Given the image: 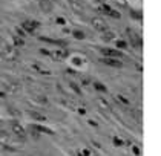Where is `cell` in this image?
Here are the masks:
<instances>
[{
  "label": "cell",
  "instance_id": "obj_1",
  "mask_svg": "<svg viewBox=\"0 0 161 156\" xmlns=\"http://www.w3.org/2000/svg\"><path fill=\"white\" fill-rule=\"evenodd\" d=\"M127 34H129V42H131L132 48H135V49H141V48H143L141 35H140V34H137L135 31H132V29H127Z\"/></svg>",
  "mask_w": 161,
  "mask_h": 156
},
{
  "label": "cell",
  "instance_id": "obj_2",
  "mask_svg": "<svg viewBox=\"0 0 161 156\" xmlns=\"http://www.w3.org/2000/svg\"><path fill=\"white\" fill-rule=\"evenodd\" d=\"M38 28H40V23L37 20H25L23 23H22V29H23L26 34H34Z\"/></svg>",
  "mask_w": 161,
  "mask_h": 156
},
{
  "label": "cell",
  "instance_id": "obj_3",
  "mask_svg": "<svg viewBox=\"0 0 161 156\" xmlns=\"http://www.w3.org/2000/svg\"><path fill=\"white\" fill-rule=\"evenodd\" d=\"M103 57H112V58H123L124 54L120 49H114V48H103L101 49Z\"/></svg>",
  "mask_w": 161,
  "mask_h": 156
},
{
  "label": "cell",
  "instance_id": "obj_4",
  "mask_svg": "<svg viewBox=\"0 0 161 156\" xmlns=\"http://www.w3.org/2000/svg\"><path fill=\"white\" fill-rule=\"evenodd\" d=\"M92 26L95 28L97 31H100V32H104V31H107V23L103 19H100V17H94V19L91 20Z\"/></svg>",
  "mask_w": 161,
  "mask_h": 156
},
{
  "label": "cell",
  "instance_id": "obj_5",
  "mask_svg": "<svg viewBox=\"0 0 161 156\" xmlns=\"http://www.w3.org/2000/svg\"><path fill=\"white\" fill-rule=\"evenodd\" d=\"M68 55H69V52L66 51L65 48H61V49H57V51L49 52V57H51V58H54V60H65Z\"/></svg>",
  "mask_w": 161,
  "mask_h": 156
},
{
  "label": "cell",
  "instance_id": "obj_6",
  "mask_svg": "<svg viewBox=\"0 0 161 156\" xmlns=\"http://www.w3.org/2000/svg\"><path fill=\"white\" fill-rule=\"evenodd\" d=\"M101 61L107 66H112V68H123V61L120 58H112V57H103Z\"/></svg>",
  "mask_w": 161,
  "mask_h": 156
},
{
  "label": "cell",
  "instance_id": "obj_7",
  "mask_svg": "<svg viewBox=\"0 0 161 156\" xmlns=\"http://www.w3.org/2000/svg\"><path fill=\"white\" fill-rule=\"evenodd\" d=\"M52 8H54L52 0H40V9L43 12H51Z\"/></svg>",
  "mask_w": 161,
  "mask_h": 156
},
{
  "label": "cell",
  "instance_id": "obj_8",
  "mask_svg": "<svg viewBox=\"0 0 161 156\" xmlns=\"http://www.w3.org/2000/svg\"><path fill=\"white\" fill-rule=\"evenodd\" d=\"M31 129H32L34 132H42V133H46V135H54V130L52 129H48V127H44V126H38V124H32L31 126Z\"/></svg>",
  "mask_w": 161,
  "mask_h": 156
},
{
  "label": "cell",
  "instance_id": "obj_9",
  "mask_svg": "<svg viewBox=\"0 0 161 156\" xmlns=\"http://www.w3.org/2000/svg\"><path fill=\"white\" fill-rule=\"evenodd\" d=\"M12 132H14V135L15 136H19V138H25V129L20 126L19 123H12Z\"/></svg>",
  "mask_w": 161,
  "mask_h": 156
},
{
  "label": "cell",
  "instance_id": "obj_10",
  "mask_svg": "<svg viewBox=\"0 0 161 156\" xmlns=\"http://www.w3.org/2000/svg\"><path fill=\"white\" fill-rule=\"evenodd\" d=\"M3 57H6L8 60H14L17 54H15V51L12 48H5V51H3Z\"/></svg>",
  "mask_w": 161,
  "mask_h": 156
},
{
  "label": "cell",
  "instance_id": "obj_11",
  "mask_svg": "<svg viewBox=\"0 0 161 156\" xmlns=\"http://www.w3.org/2000/svg\"><path fill=\"white\" fill-rule=\"evenodd\" d=\"M94 87H95V90H98V92H103V93L107 92V87H106L103 83H100V81H95V83H94Z\"/></svg>",
  "mask_w": 161,
  "mask_h": 156
},
{
  "label": "cell",
  "instance_id": "obj_12",
  "mask_svg": "<svg viewBox=\"0 0 161 156\" xmlns=\"http://www.w3.org/2000/svg\"><path fill=\"white\" fill-rule=\"evenodd\" d=\"M12 42H14V46H25V40H23V37H20V35H14Z\"/></svg>",
  "mask_w": 161,
  "mask_h": 156
},
{
  "label": "cell",
  "instance_id": "obj_13",
  "mask_svg": "<svg viewBox=\"0 0 161 156\" xmlns=\"http://www.w3.org/2000/svg\"><path fill=\"white\" fill-rule=\"evenodd\" d=\"M72 35H74L77 40H84V38H86V34H84L83 31H80V29H74Z\"/></svg>",
  "mask_w": 161,
  "mask_h": 156
},
{
  "label": "cell",
  "instance_id": "obj_14",
  "mask_svg": "<svg viewBox=\"0 0 161 156\" xmlns=\"http://www.w3.org/2000/svg\"><path fill=\"white\" fill-rule=\"evenodd\" d=\"M115 48L120 49V51H121V49H126L127 48V42H124V40H117V42H115Z\"/></svg>",
  "mask_w": 161,
  "mask_h": 156
},
{
  "label": "cell",
  "instance_id": "obj_15",
  "mask_svg": "<svg viewBox=\"0 0 161 156\" xmlns=\"http://www.w3.org/2000/svg\"><path fill=\"white\" fill-rule=\"evenodd\" d=\"M103 38H104L106 42H110V40L115 38V34L110 32V31H104V35H103Z\"/></svg>",
  "mask_w": 161,
  "mask_h": 156
},
{
  "label": "cell",
  "instance_id": "obj_16",
  "mask_svg": "<svg viewBox=\"0 0 161 156\" xmlns=\"http://www.w3.org/2000/svg\"><path fill=\"white\" fill-rule=\"evenodd\" d=\"M131 17H132L133 20H141V17H143V15H141V12H140V11L132 9V11H131Z\"/></svg>",
  "mask_w": 161,
  "mask_h": 156
},
{
  "label": "cell",
  "instance_id": "obj_17",
  "mask_svg": "<svg viewBox=\"0 0 161 156\" xmlns=\"http://www.w3.org/2000/svg\"><path fill=\"white\" fill-rule=\"evenodd\" d=\"M83 63H84V60L80 58V57H74V58H72V64L74 66H82Z\"/></svg>",
  "mask_w": 161,
  "mask_h": 156
},
{
  "label": "cell",
  "instance_id": "obj_18",
  "mask_svg": "<svg viewBox=\"0 0 161 156\" xmlns=\"http://www.w3.org/2000/svg\"><path fill=\"white\" fill-rule=\"evenodd\" d=\"M107 15H109V17H112V19H120V17H121V14H120V12L114 11V9H110L109 12H107Z\"/></svg>",
  "mask_w": 161,
  "mask_h": 156
},
{
  "label": "cell",
  "instance_id": "obj_19",
  "mask_svg": "<svg viewBox=\"0 0 161 156\" xmlns=\"http://www.w3.org/2000/svg\"><path fill=\"white\" fill-rule=\"evenodd\" d=\"M29 115H31V116H32L34 119H40V121H44V119H46V118L43 116V115H40V113H35V112H31Z\"/></svg>",
  "mask_w": 161,
  "mask_h": 156
},
{
  "label": "cell",
  "instance_id": "obj_20",
  "mask_svg": "<svg viewBox=\"0 0 161 156\" xmlns=\"http://www.w3.org/2000/svg\"><path fill=\"white\" fill-rule=\"evenodd\" d=\"M110 9H112V8L107 6V5H100V11H101V12H104V14H107V12H109Z\"/></svg>",
  "mask_w": 161,
  "mask_h": 156
},
{
  "label": "cell",
  "instance_id": "obj_21",
  "mask_svg": "<svg viewBox=\"0 0 161 156\" xmlns=\"http://www.w3.org/2000/svg\"><path fill=\"white\" fill-rule=\"evenodd\" d=\"M117 100H118L120 102H123V104H129V101H127L123 95H117Z\"/></svg>",
  "mask_w": 161,
  "mask_h": 156
},
{
  "label": "cell",
  "instance_id": "obj_22",
  "mask_svg": "<svg viewBox=\"0 0 161 156\" xmlns=\"http://www.w3.org/2000/svg\"><path fill=\"white\" fill-rule=\"evenodd\" d=\"M114 144L117 145V147H121L123 144H124V141H121V139H118V138H114Z\"/></svg>",
  "mask_w": 161,
  "mask_h": 156
},
{
  "label": "cell",
  "instance_id": "obj_23",
  "mask_svg": "<svg viewBox=\"0 0 161 156\" xmlns=\"http://www.w3.org/2000/svg\"><path fill=\"white\" fill-rule=\"evenodd\" d=\"M78 156H91V151H89L88 149H84V150H82L78 153Z\"/></svg>",
  "mask_w": 161,
  "mask_h": 156
},
{
  "label": "cell",
  "instance_id": "obj_24",
  "mask_svg": "<svg viewBox=\"0 0 161 156\" xmlns=\"http://www.w3.org/2000/svg\"><path fill=\"white\" fill-rule=\"evenodd\" d=\"M132 151H133V155H137V156H140V153H141L140 147H137V145H133V147H132Z\"/></svg>",
  "mask_w": 161,
  "mask_h": 156
},
{
  "label": "cell",
  "instance_id": "obj_25",
  "mask_svg": "<svg viewBox=\"0 0 161 156\" xmlns=\"http://www.w3.org/2000/svg\"><path fill=\"white\" fill-rule=\"evenodd\" d=\"M71 87H72V90H75V92L78 93V95H80V93H82V92H80V87H78V86H77V84H75V83H71Z\"/></svg>",
  "mask_w": 161,
  "mask_h": 156
},
{
  "label": "cell",
  "instance_id": "obj_26",
  "mask_svg": "<svg viewBox=\"0 0 161 156\" xmlns=\"http://www.w3.org/2000/svg\"><path fill=\"white\" fill-rule=\"evenodd\" d=\"M15 31H17V35H20V37H25V35H26V32L22 28H17Z\"/></svg>",
  "mask_w": 161,
  "mask_h": 156
},
{
  "label": "cell",
  "instance_id": "obj_27",
  "mask_svg": "<svg viewBox=\"0 0 161 156\" xmlns=\"http://www.w3.org/2000/svg\"><path fill=\"white\" fill-rule=\"evenodd\" d=\"M55 21H57V25H66V20L61 19V17H59V19H57Z\"/></svg>",
  "mask_w": 161,
  "mask_h": 156
},
{
  "label": "cell",
  "instance_id": "obj_28",
  "mask_svg": "<svg viewBox=\"0 0 161 156\" xmlns=\"http://www.w3.org/2000/svg\"><path fill=\"white\" fill-rule=\"evenodd\" d=\"M89 83H91V80H89V78H88V80H86V78H83V80H82V86H88Z\"/></svg>",
  "mask_w": 161,
  "mask_h": 156
},
{
  "label": "cell",
  "instance_id": "obj_29",
  "mask_svg": "<svg viewBox=\"0 0 161 156\" xmlns=\"http://www.w3.org/2000/svg\"><path fill=\"white\" fill-rule=\"evenodd\" d=\"M117 3H120L121 6H124V5H126V0H117Z\"/></svg>",
  "mask_w": 161,
  "mask_h": 156
},
{
  "label": "cell",
  "instance_id": "obj_30",
  "mask_svg": "<svg viewBox=\"0 0 161 156\" xmlns=\"http://www.w3.org/2000/svg\"><path fill=\"white\" fill-rule=\"evenodd\" d=\"M78 113H80V115H84V113H86V110H84V109L82 107V109H80V110H78Z\"/></svg>",
  "mask_w": 161,
  "mask_h": 156
},
{
  "label": "cell",
  "instance_id": "obj_31",
  "mask_svg": "<svg viewBox=\"0 0 161 156\" xmlns=\"http://www.w3.org/2000/svg\"><path fill=\"white\" fill-rule=\"evenodd\" d=\"M3 96H5V93H3V92H0V98H3Z\"/></svg>",
  "mask_w": 161,
  "mask_h": 156
},
{
  "label": "cell",
  "instance_id": "obj_32",
  "mask_svg": "<svg viewBox=\"0 0 161 156\" xmlns=\"http://www.w3.org/2000/svg\"><path fill=\"white\" fill-rule=\"evenodd\" d=\"M97 2H103V0H97Z\"/></svg>",
  "mask_w": 161,
  "mask_h": 156
},
{
  "label": "cell",
  "instance_id": "obj_33",
  "mask_svg": "<svg viewBox=\"0 0 161 156\" xmlns=\"http://www.w3.org/2000/svg\"><path fill=\"white\" fill-rule=\"evenodd\" d=\"M0 126H2V121H0Z\"/></svg>",
  "mask_w": 161,
  "mask_h": 156
}]
</instances>
